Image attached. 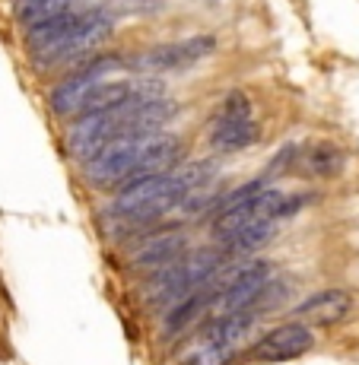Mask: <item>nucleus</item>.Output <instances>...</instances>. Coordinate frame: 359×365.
I'll return each mask as SVG.
<instances>
[{
  "mask_svg": "<svg viewBox=\"0 0 359 365\" xmlns=\"http://www.w3.org/2000/svg\"><path fill=\"white\" fill-rule=\"evenodd\" d=\"M137 153L140 137H118L105 143L98 153L86 159V178L96 187H115L124 185L137 175Z\"/></svg>",
  "mask_w": 359,
  "mask_h": 365,
  "instance_id": "f257e3e1",
  "label": "nucleus"
},
{
  "mask_svg": "<svg viewBox=\"0 0 359 365\" xmlns=\"http://www.w3.org/2000/svg\"><path fill=\"white\" fill-rule=\"evenodd\" d=\"M108 35H111V13H105V10H86V19H83L80 29L70 35L67 41H61L58 48L39 54V61H41V64H48V67L86 61L89 54H93L96 48L102 45L105 38H108Z\"/></svg>",
  "mask_w": 359,
  "mask_h": 365,
  "instance_id": "f03ea898",
  "label": "nucleus"
},
{
  "mask_svg": "<svg viewBox=\"0 0 359 365\" xmlns=\"http://www.w3.org/2000/svg\"><path fill=\"white\" fill-rule=\"evenodd\" d=\"M216 48L213 35H197V38H185V41H172V45H159L143 51L133 67L146 70V73H175V70H188L197 61H203L210 51Z\"/></svg>",
  "mask_w": 359,
  "mask_h": 365,
  "instance_id": "7ed1b4c3",
  "label": "nucleus"
},
{
  "mask_svg": "<svg viewBox=\"0 0 359 365\" xmlns=\"http://www.w3.org/2000/svg\"><path fill=\"white\" fill-rule=\"evenodd\" d=\"M111 70H121V58H96V61H83L76 73H70L64 83L51 93V108L58 115H76L80 111L86 93L102 83Z\"/></svg>",
  "mask_w": 359,
  "mask_h": 365,
  "instance_id": "20e7f679",
  "label": "nucleus"
},
{
  "mask_svg": "<svg viewBox=\"0 0 359 365\" xmlns=\"http://www.w3.org/2000/svg\"><path fill=\"white\" fill-rule=\"evenodd\" d=\"M270 273H273V267L267 261H258V264L245 267L236 279H229V283L220 289V296H216V312L229 314V312L251 308V302L258 299V292L267 289V283H270Z\"/></svg>",
  "mask_w": 359,
  "mask_h": 365,
  "instance_id": "39448f33",
  "label": "nucleus"
},
{
  "mask_svg": "<svg viewBox=\"0 0 359 365\" xmlns=\"http://www.w3.org/2000/svg\"><path fill=\"white\" fill-rule=\"evenodd\" d=\"M312 346H315V336L305 324H280L258 340L255 356L261 362H286V359L305 356Z\"/></svg>",
  "mask_w": 359,
  "mask_h": 365,
  "instance_id": "423d86ee",
  "label": "nucleus"
},
{
  "mask_svg": "<svg viewBox=\"0 0 359 365\" xmlns=\"http://www.w3.org/2000/svg\"><path fill=\"white\" fill-rule=\"evenodd\" d=\"M343 150L330 140H318V143H305L293 150V172L302 178H334L343 172Z\"/></svg>",
  "mask_w": 359,
  "mask_h": 365,
  "instance_id": "0eeeda50",
  "label": "nucleus"
},
{
  "mask_svg": "<svg viewBox=\"0 0 359 365\" xmlns=\"http://www.w3.org/2000/svg\"><path fill=\"white\" fill-rule=\"evenodd\" d=\"M181 251H185V232L168 229V232L146 235L143 242L133 245L131 264L140 267V270H159V267H168V264L178 261Z\"/></svg>",
  "mask_w": 359,
  "mask_h": 365,
  "instance_id": "6e6552de",
  "label": "nucleus"
},
{
  "mask_svg": "<svg viewBox=\"0 0 359 365\" xmlns=\"http://www.w3.org/2000/svg\"><path fill=\"white\" fill-rule=\"evenodd\" d=\"M181 159V140L172 133H146L140 137V153H137V175H166L175 172Z\"/></svg>",
  "mask_w": 359,
  "mask_h": 365,
  "instance_id": "1a4fd4ad",
  "label": "nucleus"
},
{
  "mask_svg": "<svg viewBox=\"0 0 359 365\" xmlns=\"http://www.w3.org/2000/svg\"><path fill=\"white\" fill-rule=\"evenodd\" d=\"M83 19H86V10H67V13H58V16H48L41 23L29 26L26 41H29V48L35 54H45L51 48H58L61 41H67L83 26Z\"/></svg>",
  "mask_w": 359,
  "mask_h": 365,
  "instance_id": "9d476101",
  "label": "nucleus"
},
{
  "mask_svg": "<svg viewBox=\"0 0 359 365\" xmlns=\"http://www.w3.org/2000/svg\"><path fill=\"white\" fill-rule=\"evenodd\" d=\"M350 308H353V296H350V292L328 289V292H318V296L305 299L299 308H295V314H299L302 321H308V324L330 327V324L347 318Z\"/></svg>",
  "mask_w": 359,
  "mask_h": 365,
  "instance_id": "9b49d317",
  "label": "nucleus"
},
{
  "mask_svg": "<svg viewBox=\"0 0 359 365\" xmlns=\"http://www.w3.org/2000/svg\"><path fill=\"white\" fill-rule=\"evenodd\" d=\"M216 296H220V289H216V286H210V289H207V283H203L201 289H194V292H188L185 299H178V302L172 305V312L166 314V327H163V334H166V336L181 334V331H185V327L197 318V314L203 312V308L213 305Z\"/></svg>",
  "mask_w": 359,
  "mask_h": 365,
  "instance_id": "f8f14e48",
  "label": "nucleus"
},
{
  "mask_svg": "<svg viewBox=\"0 0 359 365\" xmlns=\"http://www.w3.org/2000/svg\"><path fill=\"white\" fill-rule=\"evenodd\" d=\"M258 140V124L248 118H216V128L210 133V143L220 153H238Z\"/></svg>",
  "mask_w": 359,
  "mask_h": 365,
  "instance_id": "ddd939ff",
  "label": "nucleus"
},
{
  "mask_svg": "<svg viewBox=\"0 0 359 365\" xmlns=\"http://www.w3.org/2000/svg\"><path fill=\"white\" fill-rule=\"evenodd\" d=\"M251 324H255V308H242V312L220 314V318L207 327V343H216V346H236V343L251 331Z\"/></svg>",
  "mask_w": 359,
  "mask_h": 365,
  "instance_id": "4468645a",
  "label": "nucleus"
},
{
  "mask_svg": "<svg viewBox=\"0 0 359 365\" xmlns=\"http://www.w3.org/2000/svg\"><path fill=\"white\" fill-rule=\"evenodd\" d=\"M270 235H273V220H258V222H245V226L232 229L220 242L226 248V255H248V251L261 248Z\"/></svg>",
  "mask_w": 359,
  "mask_h": 365,
  "instance_id": "2eb2a0df",
  "label": "nucleus"
},
{
  "mask_svg": "<svg viewBox=\"0 0 359 365\" xmlns=\"http://www.w3.org/2000/svg\"><path fill=\"white\" fill-rule=\"evenodd\" d=\"M76 6H80V0H16V16L23 19L26 26H35L48 16L76 10Z\"/></svg>",
  "mask_w": 359,
  "mask_h": 365,
  "instance_id": "dca6fc26",
  "label": "nucleus"
},
{
  "mask_svg": "<svg viewBox=\"0 0 359 365\" xmlns=\"http://www.w3.org/2000/svg\"><path fill=\"white\" fill-rule=\"evenodd\" d=\"M163 0H111L108 13H121V16H137V13H153L159 10Z\"/></svg>",
  "mask_w": 359,
  "mask_h": 365,
  "instance_id": "f3484780",
  "label": "nucleus"
},
{
  "mask_svg": "<svg viewBox=\"0 0 359 365\" xmlns=\"http://www.w3.org/2000/svg\"><path fill=\"white\" fill-rule=\"evenodd\" d=\"M248 115H251V102L245 99V93H229L223 99L220 118H248Z\"/></svg>",
  "mask_w": 359,
  "mask_h": 365,
  "instance_id": "a211bd4d",
  "label": "nucleus"
},
{
  "mask_svg": "<svg viewBox=\"0 0 359 365\" xmlns=\"http://www.w3.org/2000/svg\"><path fill=\"white\" fill-rule=\"evenodd\" d=\"M185 365H191V362H185Z\"/></svg>",
  "mask_w": 359,
  "mask_h": 365,
  "instance_id": "6ab92c4d",
  "label": "nucleus"
}]
</instances>
